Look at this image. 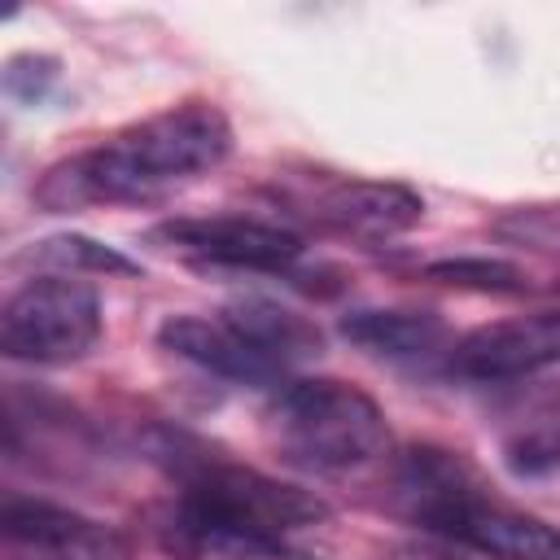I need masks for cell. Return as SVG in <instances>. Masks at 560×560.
<instances>
[{
	"label": "cell",
	"mask_w": 560,
	"mask_h": 560,
	"mask_svg": "<svg viewBox=\"0 0 560 560\" xmlns=\"http://www.w3.org/2000/svg\"><path fill=\"white\" fill-rule=\"evenodd\" d=\"M232 153V122L214 101L166 105L109 140L52 162L35 184V206L74 214L92 206H149L210 175Z\"/></svg>",
	"instance_id": "6da1fadb"
},
{
	"label": "cell",
	"mask_w": 560,
	"mask_h": 560,
	"mask_svg": "<svg viewBox=\"0 0 560 560\" xmlns=\"http://www.w3.org/2000/svg\"><path fill=\"white\" fill-rule=\"evenodd\" d=\"M394 503L420 529L490 560H560V525L490 494L481 472L459 451H407L394 472Z\"/></svg>",
	"instance_id": "7a4b0ae2"
},
{
	"label": "cell",
	"mask_w": 560,
	"mask_h": 560,
	"mask_svg": "<svg viewBox=\"0 0 560 560\" xmlns=\"http://www.w3.org/2000/svg\"><path fill=\"white\" fill-rule=\"evenodd\" d=\"M271 451L302 472H350L389 451V420L372 394L337 376L276 385L262 407Z\"/></svg>",
	"instance_id": "3957f363"
},
{
	"label": "cell",
	"mask_w": 560,
	"mask_h": 560,
	"mask_svg": "<svg viewBox=\"0 0 560 560\" xmlns=\"http://www.w3.org/2000/svg\"><path fill=\"white\" fill-rule=\"evenodd\" d=\"M144 451L179 486V499L201 503L223 516H236L254 529L284 538L289 529H306V525H319L332 516V508L315 490H302L262 468H249L184 429H171V424L149 429Z\"/></svg>",
	"instance_id": "277c9868"
},
{
	"label": "cell",
	"mask_w": 560,
	"mask_h": 560,
	"mask_svg": "<svg viewBox=\"0 0 560 560\" xmlns=\"http://www.w3.org/2000/svg\"><path fill=\"white\" fill-rule=\"evenodd\" d=\"M101 298L74 276H31L0 306V350L13 363L61 368L101 341Z\"/></svg>",
	"instance_id": "5b68a950"
},
{
	"label": "cell",
	"mask_w": 560,
	"mask_h": 560,
	"mask_svg": "<svg viewBox=\"0 0 560 560\" xmlns=\"http://www.w3.org/2000/svg\"><path fill=\"white\" fill-rule=\"evenodd\" d=\"M149 236L188 262L232 271H284L302 254V241L289 228L254 214H179Z\"/></svg>",
	"instance_id": "8992f818"
},
{
	"label": "cell",
	"mask_w": 560,
	"mask_h": 560,
	"mask_svg": "<svg viewBox=\"0 0 560 560\" xmlns=\"http://www.w3.org/2000/svg\"><path fill=\"white\" fill-rule=\"evenodd\" d=\"M4 560H136L127 534L74 508L13 494L0 508Z\"/></svg>",
	"instance_id": "52a82bcc"
},
{
	"label": "cell",
	"mask_w": 560,
	"mask_h": 560,
	"mask_svg": "<svg viewBox=\"0 0 560 560\" xmlns=\"http://www.w3.org/2000/svg\"><path fill=\"white\" fill-rule=\"evenodd\" d=\"M446 363L464 381H525L551 372L560 368V311L481 324L451 346Z\"/></svg>",
	"instance_id": "ba28073f"
},
{
	"label": "cell",
	"mask_w": 560,
	"mask_h": 560,
	"mask_svg": "<svg viewBox=\"0 0 560 560\" xmlns=\"http://www.w3.org/2000/svg\"><path fill=\"white\" fill-rule=\"evenodd\" d=\"M302 210L350 241H394L402 232H411L424 219V197L407 184L394 179H354V175H337V179H315L311 197L302 201Z\"/></svg>",
	"instance_id": "9c48e42d"
},
{
	"label": "cell",
	"mask_w": 560,
	"mask_h": 560,
	"mask_svg": "<svg viewBox=\"0 0 560 560\" xmlns=\"http://www.w3.org/2000/svg\"><path fill=\"white\" fill-rule=\"evenodd\" d=\"M153 538L175 560H302L280 534L254 529L236 516L210 512L188 499H175L158 516Z\"/></svg>",
	"instance_id": "30bf717a"
},
{
	"label": "cell",
	"mask_w": 560,
	"mask_h": 560,
	"mask_svg": "<svg viewBox=\"0 0 560 560\" xmlns=\"http://www.w3.org/2000/svg\"><path fill=\"white\" fill-rule=\"evenodd\" d=\"M158 346L197 363L201 372H214L223 381H245V385H262V381H276L280 372L245 341L236 337L219 315L206 319V315H166L158 324Z\"/></svg>",
	"instance_id": "8fae6325"
},
{
	"label": "cell",
	"mask_w": 560,
	"mask_h": 560,
	"mask_svg": "<svg viewBox=\"0 0 560 560\" xmlns=\"http://www.w3.org/2000/svg\"><path fill=\"white\" fill-rule=\"evenodd\" d=\"M341 337L359 346L363 354L389 359V363H416L433 359L438 350L451 354V332L438 311H402V306H363L341 319Z\"/></svg>",
	"instance_id": "7c38bea8"
},
{
	"label": "cell",
	"mask_w": 560,
	"mask_h": 560,
	"mask_svg": "<svg viewBox=\"0 0 560 560\" xmlns=\"http://www.w3.org/2000/svg\"><path fill=\"white\" fill-rule=\"evenodd\" d=\"M219 319H223L236 337H245L276 372H284L289 363L311 359V354L324 350L319 324L306 319L302 311L284 306V302H271V298H254V293H249V298H236V302H228V306L219 311Z\"/></svg>",
	"instance_id": "4fadbf2b"
},
{
	"label": "cell",
	"mask_w": 560,
	"mask_h": 560,
	"mask_svg": "<svg viewBox=\"0 0 560 560\" xmlns=\"http://www.w3.org/2000/svg\"><path fill=\"white\" fill-rule=\"evenodd\" d=\"M13 262L22 267H39V276H136L140 262L127 258L122 249L96 241V236H83V232H61V236H44V241H31Z\"/></svg>",
	"instance_id": "5bb4252c"
},
{
	"label": "cell",
	"mask_w": 560,
	"mask_h": 560,
	"mask_svg": "<svg viewBox=\"0 0 560 560\" xmlns=\"http://www.w3.org/2000/svg\"><path fill=\"white\" fill-rule=\"evenodd\" d=\"M503 455L516 472H547L560 468V402L534 407L521 416L516 433L503 438Z\"/></svg>",
	"instance_id": "9a60e30c"
},
{
	"label": "cell",
	"mask_w": 560,
	"mask_h": 560,
	"mask_svg": "<svg viewBox=\"0 0 560 560\" xmlns=\"http://www.w3.org/2000/svg\"><path fill=\"white\" fill-rule=\"evenodd\" d=\"M424 276L438 284L472 289V293H521L525 289V276L499 258H442V262H429Z\"/></svg>",
	"instance_id": "2e32d148"
},
{
	"label": "cell",
	"mask_w": 560,
	"mask_h": 560,
	"mask_svg": "<svg viewBox=\"0 0 560 560\" xmlns=\"http://www.w3.org/2000/svg\"><path fill=\"white\" fill-rule=\"evenodd\" d=\"M503 236H516V241H529V245H542V249H560V206H529V210H516L499 223Z\"/></svg>",
	"instance_id": "e0dca14e"
}]
</instances>
